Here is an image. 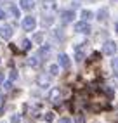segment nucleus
Here are the masks:
<instances>
[{"instance_id":"1","label":"nucleus","mask_w":118,"mask_h":123,"mask_svg":"<svg viewBox=\"0 0 118 123\" xmlns=\"http://www.w3.org/2000/svg\"><path fill=\"white\" fill-rule=\"evenodd\" d=\"M21 26H23L24 31H33V30H35V26H37V19L33 18V16H26V18L23 19V24H21Z\"/></svg>"},{"instance_id":"2","label":"nucleus","mask_w":118,"mask_h":123,"mask_svg":"<svg viewBox=\"0 0 118 123\" xmlns=\"http://www.w3.org/2000/svg\"><path fill=\"white\" fill-rule=\"evenodd\" d=\"M75 31H78V33H83V35H89L90 31H92V28H90V24H89L87 21H80V23L75 24Z\"/></svg>"},{"instance_id":"3","label":"nucleus","mask_w":118,"mask_h":123,"mask_svg":"<svg viewBox=\"0 0 118 123\" xmlns=\"http://www.w3.org/2000/svg\"><path fill=\"white\" fill-rule=\"evenodd\" d=\"M116 43L115 42H111V40H109V42H106L104 45H103V52L106 54V55H115V52H116Z\"/></svg>"},{"instance_id":"4","label":"nucleus","mask_w":118,"mask_h":123,"mask_svg":"<svg viewBox=\"0 0 118 123\" xmlns=\"http://www.w3.org/2000/svg\"><path fill=\"white\" fill-rule=\"evenodd\" d=\"M73 18H75V12H73V11H64V12L61 14V21H63V24L71 23Z\"/></svg>"},{"instance_id":"5","label":"nucleus","mask_w":118,"mask_h":123,"mask_svg":"<svg viewBox=\"0 0 118 123\" xmlns=\"http://www.w3.org/2000/svg\"><path fill=\"white\" fill-rule=\"evenodd\" d=\"M12 33H14V31H12V26H2V28H0V37L5 38V40H9V38L12 37Z\"/></svg>"},{"instance_id":"6","label":"nucleus","mask_w":118,"mask_h":123,"mask_svg":"<svg viewBox=\"0 0 118 123\" xmlns=\"http://www.w3.org/2000/svg\"><path fill=\"white\" fill-rule=\"evenodd\" d=\"M70 57L66 55V54H59V66L61 68H64V69H68L70 68Z\"/></svg>"},{"instance_id":"7","label":"nucleus","mask_w":118,"mask_h":123,"mask_svg":"<svg viewBox=\"0 0 118 123\" xmlns=\"http://www.w3.org/2000/svg\"><path fill=\"white\" fill-rule=\"evenodd\" d=\"M49 99H50V102H59V99H61V92H59V88H52V92H50V95H49Z\"/></svg>"},{"instance_id":"8","label":"nucleus","mask_w":118,"mask_h":123,"mask_svg":"<svg viewBox=\"0 0 118 123\" xmlns=\"http://www.w3.org/2000/svg\"><path fill=\"white\" fill-rule=\"evenodd\" d=\"M19 4L24 11H31L35 7V0H19Z\"/></svg>"},{"instance_id":"9","label":"nucleus","mask_w":118,"mask_h":123,"mask_svg":"<svg viewBox=\"0 0 118 123\" xmlns=\"http://www.w3.org/2000/svg\"><path fill=\"white\" fill-rule=\"evenodd\" d=\"M49 54H50V45H42V47H40V50H38L40 59H42V57H47Z\"/></svg>"},{"instance_id":"10","label":"nucleus","mask_w":118,"mask_h":123,"mask_svg":"<svg viewBox=\"0 0 118 123\" xmlns=\"http://www.w3.org/2000/svg\"><path fill=\"white\" fill-rule=\"evenodd\" d=\"M97 19H99V21H106V19H108V9H106V7L99 9V12H97Z\"/></svg>"},{"instance_id":"11","label":"nucleus","mask_w":118,"mask_h":123,"mask_svg":"<svg viewBox=\"0 0 118 123\" xmlns=\"http://www.w3.org/2000/svg\"><path fill=\"white\" fill-rule=\"evenodd\" d=\"M30 66H33V68H37V66H40V62H42V59H40V55L37 54L35 57H30Z\"/></svg>"},{"instance_id":"12","label":"nucleus","mask_w":118,"mask_h":123,"mask_svg":"<svg viewBox=\"0 0 118 123\" xmlns=\"http://www.w3.org/2000/svg\"><path fill=\"white\" fill-rule=\"evenodd\" d=\"M54 11L56 9V4L52 2V0H45V2H44V11Z\"/></svg>"},{"instance_id":"13","label":"nucleus","mask_w":118,"mask_h":123,"mask_svg":"<svg viewBox=\"0 0 118 123\" xmlns=\"http://www.w3.org/2000/svg\"><path fill=\"white\" fill-rule=\"evenodd\" d=\"M59 71V64H52V66H49V75L50 76H56Z\"/></svg>"},{"instance_id":"14","label":"nucleus","mask_w":118,"mask_h":123,"mask_svg":"<svg viewBox=\"0 0 118 123\" xmlns=\"http://www.w3.org/2000/svg\"><path fill=\"white\" fill-rule=\"evenodd\" d=\"M75 57H77V61H78V62L83 61V50H82V45L77 47V54H75Z\"/></svg>"},{"instance_id":"15","label":"nucleus","mask_w":118,"mask_h":123,"mask_svg":"<svg viewBox=\"0 0 118 123\" xmlns=\"http://www.w3.org/2000/svg\"><path fill=\"white\" fill-rule=\"evenodd\" d=\"M92 14L90 11H82V21H89V19H92Z\"/></svg>"},{"instance_id":"16","label":"nucleus","mask_w":118,"mask_h":123,"mask_svg":"<svg viewBox=\"0 0 118 123\" xmlns=\"http://www.w3.org/2000/svg\"><path fill=\"white\" fill-rule=\"evenodd\" d=\"M54 118H56V114H54L52 111H50V113H45V114H44V120H45L47 123H50V121H54Z\"/></svg>"},{"instance_id":"17","label":"nucleus","mask_w":118,"mask_h":123,"mask_svg":"<svg viewBox=\"0 0 118 123\" xmlns=\"http://www.w3.org/2000/svg\"><path fill=\"white\" fill-rule=\"evenodd\" d=\"M11 12H12L14 18H19V9H18V7H16L14 4H11Z\"/></svg>"},{"instance_id":"18","label":"nucleus","mask_w":118,"mask_h":123,"mask_svg":"<svg viewBox=\"0 0 118 123\" xmlns=\"http://www.w3.org/2000/svg\"><path fill=\"white\" fill-rule=\"evenodd\" d=\"M111 66H113V71L118 75V57H115V59L111 61Z\"/></svg>"},{"instance_id":"19","label":"nucleus","mask_w":118,"mask_h":123,"mask_svg":"<svg viewBox=\"0 0 118 123\" xmlns=\"http://www.w3.org/2000/svg\"><path fill=\"white\" fill-rule=\"evenodd\" d=\"M30 47H31L30 40H23V49H24V50H30Z\"/></svg>"},{"instance_id":"20","label":"nucleus","mask_w":118,"mask_h":123,"mask_svg":"<svg viewBox=\"0 0 118 123\" xmlns=\"http://www.w3.org/2000/svg\"><path fill=\"white\" fill-rule=\"evenodd\" d=\"M16 78H18V73H16V69H12V71H11V75H9V80L12 81V80H16Z\"/></svg>"},{"instance_id":"21","label":"nucleus","mask_w":118,"mask_h":123,"mask_svg":"<svg viewBox=\"0 0 118 123\" xmlns=\"http://www.w3.org/2000/svg\"><path fill=\"white\" fill-rule=\"evenodd\" d=\"M38 83H40V85H44V87H47V85H49V80H47V78H40V80H38Z\"/></svg>"},{"instance_id":"22","label":"nucleus","mask_w":118,"mask_h":123,"mask_svg":"<svg viewBox=\"0 0 118 123\" xmlns=\"http://www.w3.org/2000/svg\"><path fill=\"white\" fill-rule=\"evenodd\" d=\"M21 121V116H19V114H14V116H12V123H19Z\"/></svg>"},{"instance_id":"23","label":"nucleus","mask_w":118,"mask_h":123,"mask_svg":"<svg viewBox=\"0 0 118 123\" xmlns=\"http://www.w3.org/2000/svg\"><path fill=\"white\" fill-rule=\"evenodd\" d=\"M59 123H73L70 118H61V120H59Z\"/></svg>"},{"instance_id":"24","label":"nucleus","mask_w":118,"mask_h":123,"mask_svg":"<svg viewBox=\"0 0 118 123\" xmlns=\"http://www.w3.org/2000/svg\"><path fill=\"white\" fill-rule=\"evenodd\" d=\"M35 42H38V43L42 42V35H40V33H37V35H35Z\"/></svg>"},{"instance_id":"25","label":"nucleus","mask_w":118,"mask_h":123,"mask_svg":"<svg viewBox=\"0 0 118 123\" xmlns=\"http://www.w3.org/2000/svg\"><path fill=\"white\" fill-rule=\"evenodd\" d=\"M0 19H5V11L0 9Z\"/></svg>"},{"instance_id":"26","label":"nucleus","mask_w":118,"mask_h":123,"mask_svg":"<svg viewBox=\"0 0 118 123\" xmlns=\"http://www.w3.org/2000/svg\"><path fill=\"white\" fill-rule=\"evenodd\" d=\"M4 87H5V88H7V90H11V87H12V83H11V80H9V81H7V83H5V85H4Z\"/></svg>"},{"instance_id":"27","label":"nucleus","mask_w":118,"mask_h":123,"mask_svg":"<svg viewBox=\"0 0 118 123\" xmlns=\"http://www.w3.org/2000/svg\"><path fill=\"white\" fill-rule=\"evenodd\" d=\"M77 123H83V116H78L77 118Z\"/></svg>"},{"instance_id":"28","label":"nucleus","mask_w":118,"mask_h":123,"mask_svg":"<svg viewBox=\"0 0 118 123\" xmlns=\"http://www.w3.org/2000/svg\"><path fill=\"white\" fill-rule=\"evenodd\" d=\"M2 80H4V76H2V75H0V83H2Z\"/></svg>"},{"instance_id":"29","label":"nucleus","mask_w":118,"mask_h":123,"mask_svg":"<svg viewBox=\"0 0 118 123\" xmlns=\"http://www.w3.org/2000/svg\"><path fill=\"white\" fill-rule=\"evenodd\" d=\"M116 31H118V23H116Z\"/></svg>"},{"instance_id":"30","label":"nucleus","mask_w":118,"mask_h":123,"mask_svg":"<svg viewBox=\"0 0 118 123\" xmlns=\"http://www.w3.org/2000/svg\"><path fill=\"white\" fill-rule=\"evenodd\" d=\"M0 101H2V97H0Z\"/></svg>"}]
</instances>
